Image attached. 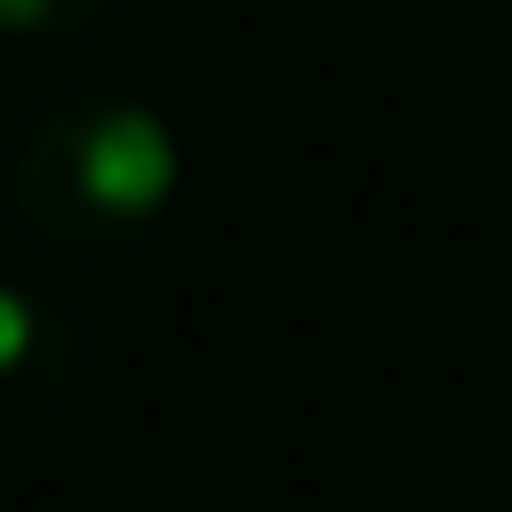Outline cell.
<instances>
[{"mask_svg": "<svg viewBox=\"0 0 512 512\" xmlns=\"http://www.w3.org/2000/svg\"><path fill=\"white\" fill-rule=\"evenodd\" d=\"M80 184L104 200V208H152L160 192H168V136L144 120V112H120V120H104L96 136H88V152H80Z\"/></svg>", "mask_w": 512, "mask_h": 512, "instance_id": "1", "label": "cell"}, {"mask_svg": "<svg viewBox=\"0 0 512 512\" xmlns=\"http://www.w3.org/2000/svg\"><path fill=\"white\" fill-rule=\"evenodd\" d=\"M24 328H32V320H24V304H16V296H0V368L24 352Z\"/></svg>", "mask_w": 512, "mask_h": 512, "instance_id": "2", "label": "cell"}]
</instances>
